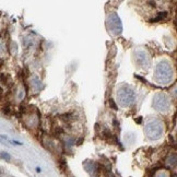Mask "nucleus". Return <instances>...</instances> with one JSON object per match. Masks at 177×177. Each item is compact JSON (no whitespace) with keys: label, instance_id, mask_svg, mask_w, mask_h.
<instances>
[{"label":"nucleus","instance_id":"obj_1","mask_svg":"<svg viewBox=\"0 0 177 177\" xmlns=\"http://www.w3.org/2000/svg\"><path fill=\"white\" fill-rule=\"evenodd\" d=\"M0 154H1L0 156L2 157V159H4V160H10V155L8 153H6V152H1Z\"/></svg>","mask_w":177,"mask_h":177}]
</instances>
